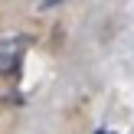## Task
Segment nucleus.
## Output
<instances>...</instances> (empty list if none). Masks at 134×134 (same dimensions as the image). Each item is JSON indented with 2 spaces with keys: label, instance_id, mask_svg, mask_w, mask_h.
<instances>
[{
  "label": "nucleus",
  "instance_id": "obj_1",
  "mask_svg": "<svg viewBox=\"0 0 134 134\" xmlns=\"http://www.w3.org/2000/svg\"><path fill=\"white\" fill-rule=\"evenodd\" d=\"M23 46H26V39H16V36H3V39H0V75L20 69Z\"/></svg>",
  "mask_w": 134,
  "mask_h": 134
},
{
  "label": "nucleus",
  "instance_id": "obj_2",
  "mask_svg": "<svg viewBox=\"0 0 134 134\" xmlns=\"http://www.w3.org/2000/svg\"><path fill=\"white\" fill-rule=\"evenodd\" d=\"M56 3H62V0H43V3H39V10H52Z\"/></svg>",
  "mask_w": 134,
  "mask_h": 134
},
{
  "label": "nucleus",
  "instance_id": "obj_3",
  "mask_svg": "<svg viewBox=\"0 0 134 134\" xmlns=\"http://www.w3.org/2000/svg\"><path fill=\"white\" fill-rule=\"evenodd\" d=\"M95 134H115V131H95Z\"/></svg>",
  "mask_w": 134,
  "mask_h": 134
}]
</instances>
